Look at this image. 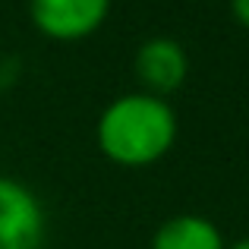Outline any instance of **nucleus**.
Returning <instances> with one entry per match:
<instances>
[{
	"instance_id": "8",
	"label": "nucleus",
	"mask_w": 249,
	"mask_h": 249,
	"mask_svg": "<svg viewBox=\"0 0 249 249\" xmlns=\"http://www.w3.org/2000/svg\"><path fill=\"white\" fill-rule=\"evenodd\" d=\"M227 249H249V237H240L237 243H227Z\"/></svg>"
},
{
	"instance_id": "3",
	"label": "nucleus",
	"mask_w": 249,
	"mask_h": 249,
	"mask_svg": "<svg viewBox=\"0 0 249 249\" xmlns=\"http://www.w3.org/2000/svg\"><path fill=\"white\" fill-rule=\"evenodd\" d=\"M48 240L44 205L22 180L0 174V249H41Z\"/></svg>"
},
{
	"instance_id": "1",
	"label": "nucleus",
	"mask_w": 249,
	"mask_h": 249,
	"mask_svg": "<svg viewBox=\"0 0 249 249\" xmlns=\"http://www.w3.org/2000/svg\"><path fill=\"white\" fill-rule=\"evenodd\" d=\"M180 120L167 98L148 91H126L104 104L95 123V142L117 167H152L164 161L177 145Z\"/></svg>"
},
{
	"instance_id": "5",
	"label": "nucleus",
	"mask_w": 249,
	"mask_h": 249,
	"mask_svg": "<svg viewBox=\"0 0 249 249\" xmlns=\"http://www.w3.org/2000/svg\"><path fill=\"white\" fill-rule=\"evenodd\" d=\"M148 249H227L224 231L205 214L183 212L161 221Z\"/></svg>"
},
{
	"instance_id": "7",
	"label": "nucleus",
	"mask_w": 249,
	"mask_h": 249,
	"mask_svg": "<svg viewBox=\"0 0 249 249\" xmlns=\"http://www.w3.org/2000/svg\"><path fill=\"white\" fill-rule=\"evenodd\" d=\"M227 3H231V16L243 29H249V0H227Z\"/></svg>"
},
{
	"instance_id": "6",
	"label": "nucleus",
	"mask_w": 249,
	"mask_h": 249,
	"mask_svg": "<svg viewBox=\"0 0 249 249\" xmlns=\"http://www.w3.org/2000/svg\"><path fill=\"white\" fill-rule=\"evenodd\" d=\"M16 79H19V63L13 60V57H3V60H0V91L16 85Z\"/></svg>"
},
{
	"instance_id": "2",
	"label": "nucleus",
	"mask_w": 249,
	"mask_h": 249,
	"mask_svg": "<svg viewBox=\"0 0 249 249\" xmlns=\"http://www.w3.org/2000/svg\"><path fill=\"white\" fill-rule=\"evenodd\" d=\"M114 0H29V22L48 41L73 44L98 35Z\"/></svg>"
},
{
	"instance_id": "4",
	"label": "nucleus",
	"mask_w": 249,
	"mask_h": 249,
	"mask_svg": "<svg viewBox=\"0 0 249 249\" xmlns=\"http://www.w3.org/2000/svg\"><path fill=\"white\" fill-rule=\"evenodd\" d=\"M133 76L139 82V91L170 98L189 79V54L170 35L145 38L133 54Z\"/></svg>"
}]
</instances>
